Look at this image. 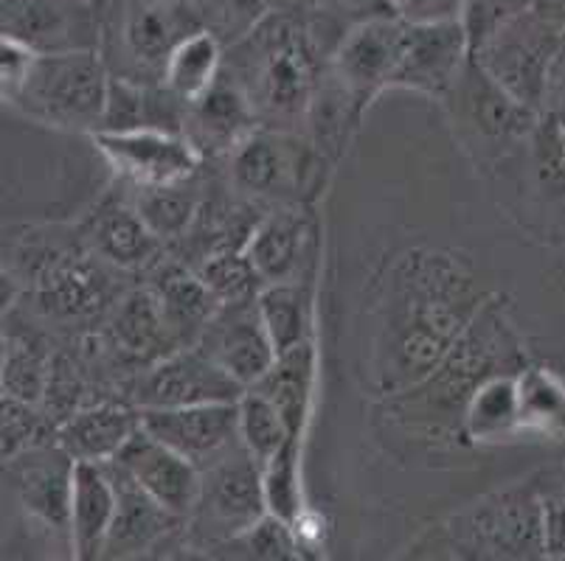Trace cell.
Masks as SVG:
<instances>
[{"instance_id":"6da1fadb","label":"cell","mask_w":565,"mask_h":561,"mask_svg":"<svg viewBox=\"0 0 565 561\" xmlns=\"http://www.w3.org/2000/svg\"><path fill=\"white\" fill-rule=\"evenodd\" d=\"M490 292L465 256L439 247L405 250L374 301L369 374L380 396L405 393L448 357Z\"/></svg>"},{"instance_id":"7a4b0ae2","label":"cell","mask_w":565,"mask_h":561,"mask_svg":"<svg viewBox=\"0 0 565 561\" xmlns=\"http://www.w3.org/2000/svg\"><path fill=\"white\" fill-rule=\"evenodd\" d=\"M515 363H521V348L503 315L501 295H490L439 368L423 385L392 396L388 408L399 424L425 432L428 439H465V410L470 396L484 379L507 374Z\"/></svg>"},{"instance_id":"3957f363","label":"cell","mask_w":565,"mask_h":561,"mask_svg":"<svg viewBox=\"0 0 565 561\" xmlns=\"http://www.w3.org/2000/svg\"><path fill=\"white\" fill-rule=\"evenodd\" d=\"M225 71L248 93L262 127L296 132L323 76L312 37L290 12L267 14L243 43L231 45Z\"/></svg>"},{"instance_id":"277c9868","label":"cell","mask_w":565,"mask_h":561,"mask_svg":"<svg viewBox=\"0 0 565 561\" xmlns=\"http://www.w3.org/2000/svg\"><path fill=\"white\" fill-rule=\"evenodd\" d=\"M546 548L543 506L532 488L492 492L430 525L411 548L423 559H529Z\"/></svg>"},{"instance_id":"5b68a950","label":"cell","mask_w":565,"mask_h":561,"mask_svg":"<svg viewBox=\"0 0 565 561\" xmlns=\"http://www.w3.org/2000/svg\"><path fill=\"white\" fill-rule=\"evenodd\" d=\"M110 71L99 48L40 54L25 85L7 105L40 127L63 132L102 130Z\"/></svg>"},{"instance_id":"8992f818","label":"cell","mask_w":565,"mask_h":561,"mask_svg":"<svg viewBox=\"0 0 565 561\" xmlns=\"http://www.w3.org/2000/svg\"><path fill=\"white\" fill-rule=\"evenodd\" d=\"M198 29L186 0H118L102 25L99 54L110 76L158 85L172 51Z\"/></svg>"},{"instance_id":"52a82bcc","label":"cell","mask_w":565,"mask_h":561,"mask_svg":"<svg viewBox=\"0 0 565 561\" xmlns=\"http://www.w3.org/2000/svg\"><path fill=\"white\" fill-rule=\"evenodd\" d=\"M265 514L262 463L239 441L200 470L198 500L186 517L189 544L198 550H220Z\"/></svg>"},{"instance_id":"ba28073f","label":"cell","mask_w":565,"mask_h":561,"mask_svg":"<svg viewBox=\"0 0 565 561\" xmlns=\"http://www.w3.org/2000/svg\"><path fill=\"white\" fill-rule=\"evenodd\" d=\"M323 154L296 132L259 127L228 154V177L250 199L305 205V192L318 177Z\"/></svg>"},{"instance_id":"9c48e42d","label":"cell","mask_w":565,"mask_h":561,"mask_svg":"<svg viewBox=\"0 0 565 561\" xmlns=\"http://www.w3.org/2000/svg\"><path fill=\"white\" fill-rule=\"evenodd\" d=\"M43 261L32 272L34 309L45 321L85 323L110 315L121 292L116 287V267L82 250H40Z\"/></svg>"},{"instance_id":"30bf717a","label":"cell","mask_w":565,"mask_h":561,"mask_svg":"<svg viewBox=\"0 0 565 561\" xmlns=\"http://www.w3.org/2000/svg\"><path fill=\"white\" fill-rule=\"evenodd\" d=\"M548 34L552 31L543 23L541 14L515 12L492 25L484 37L472 45V56L512 99L534 107L543 96L548 76V54H552Z\"/></svg>"},{"instance_id":"8fae6325","label":"cell","mask_w":565,"mask_h":561,"mask_svg":"<svg viewBox=\"0 0 565 561\" xmlns=\"http://www.w3.org/2000/svg\"><path fill=\"white\" fill-rule=\"evenodd\" d=\"M245 385L220 368L200 346H183L138 370L130 385V404L138 410L192 408L214 401H239Z\"/></svg>"},{"instance_id":"7c38bea8","label":"cell","mask_w":565,"mask_h":561,"mask_svg":"<svg viewBox=\"0 0 565 561\" xmlns=\"http://www.w3.org/2000/svg\"><path fill=\"white\" fill-rule=\"evenodd\" d=\"M20 508L32 522L49 531L56 542L71 548V500H74L76 461L63 446L38 441L3 461Z\"/></svg>"},{"instance_id":"4fadbf2b","label":"cell","mask_w":565,"mask_h":561,"mask_svg":"<svg viewBox=\"0 0 565 561\" xmlns=\"http://www.w3.org/2000/svg\"><path fill=\"white\" fill-rule=\"evenodd\" d=\"M411 25L399 14L394 18H366L354 23L330 56V68L347 85L354 101L366 110L383 90H392L405 48H408Z\"/></svg>"},{"instance_id":"5bb4252c","label":"cell","mask_w":565,"mask_h":561,"mask_svg":"<svg viewBox=\"0 0 565 561\" xmlns=\"http://www.w3.org/2000/svg\"><path fill=\"white\" fill-rule=\"evenodd\" d=\"M107 166L132 188L178 183L200 172L203 154L181 132L152 130H99L90 136Z\"/></svg>"},{"instance_id":"9a60e30c","label":"cell","mask_w":565,"mask_h":561,"mask_svg":"<svg viewBox=\"0 0 565 561\" xmlns=\"http://www.w3.org/2000/svg\"><path fill=\"white\" fill-rule=\"evenodd\" d=\"M454 130L467 147H481L498 152L503 141L521 136L529 127V107L512 99L476 56H470L456 85L445 96Z\"/></svg>"},{"instance_id":"2e32d148","label":"cell","mask_w":565,"mask_h":561,"mask_svg":"<svg viewBox=\"0 0 565 561\" xmlns=\"http://www.w3.org/2000/svg\"><path fill=\"white\" fill-rule=\"evenodd\" d=\"M194 346L203 348L245 388L259 382L276 359V346L259 315L256 295L223 303Z\"/></svg>"},{"instance_id":"e0dca14e","label":"cell","mask_w":565,"mask_h":561,"mask_svg":"<svg viewBox=\"0 0 565 561\" xmlns=\"http://www.w3.org/2000/svg\"><path fill=\"white\" fill-rule=\"evenodd\" d=\"M245 253L259 272L262 284L312 278L316 265V223L305 205H279L259 223L245 241Z\"/></svg>"},{"instance_id":"ac0fdd59","label":"cell","mask_w":565,"mask_h":561,"mask_svg":"<svg viewBox=\"0 0 565 561\" xmlns=\"http://www.w3.org/2000/svg\"><path fill=\"white\" fill-rule=\"evenodd\" d=\"M141 424L158 441L189 457L198 470H205L231 446L239 444V404L236 401L141 410Z\"/></svg>"},{"instance_id":"d6986e66","label":"cell","mask_w":565,"mask_h":561,"mask_svg":"<svg viewBox=\"0 0 565 561\" xmlns=\"http://www.w3.org/2000/svg\"><path fill=\"white\" fill-rule=\"evenodd\" d=\"M87 0H3V34L40 54L99 48L102 25Z\"/></svg>"},{"instance_id":"ffe728a7","label":"cell","mask_w":565,"mask_h":561,"mask_svg":"<svg viewBox=\"0 0 565 561\" xmlns=\"http://www.w3.org/2000/svg\"><path fill=\"white\" fill-rule=\"evenodd\" d=\"M470 56L472 40L467 23L411 25L408 48L392 87L445 99Z\"/></svg>"},{"instance_id":"44dd1931","label":"cell","mask_w":565,"mask_h":561,"mask_svg":"<svg viewBox=\"0 0 565 561\" xmlns=\"http://www.w3.org/2000/svg\"><path fill=\"white\" fill-rule=\"evenodd\" d=\"M113 463H118L143 492H150L172 514L183 519L192 514L200 492V470L181 452L143 430V424L132 432V439L121 446Z\"/></svg>"},{"instance_id":"7402d4cb","label":"cell","mask_w":565,"mask_h":561,"mask_svg":"<svg viewBox=\"0 0 565 561\" xmlns=\"http://www.w3.org/2000/svg\"><path fill=\"white\" fill-rule=\"evenodd\" d=\"M259 127V112L250 105L248 93L223 68L212 90H205L200 99L189 105L183 136L192 141V147L205 161V158H220V154L228 158Z\"/></svg>"},{"instance_id":"603a6c76","label":"cell","mask_w":565,"mask_h":561,"mask_svg":"<svg viewBox=\"0 0 565 561\" xmlns=\"http://www.w3.org/2000/svg\"><path fill=\"white\" fill-rule=\"evenodd\" d=\"M105 339L107 348L121 363L136 365L138 370L183 348L174 337L152 287H138L118 298V303L107 315Z\"/></svg>"},{"instance_id":"cb8c5ba5","label":"cell","mask_w":565,"mask_h":561,"mask_svg":"<svg viewBox=\"0 0 565 561\" xmlns=\"http://www.w3.org/2000/svg\"><path fill=\"white\" fill-rule=\"evenodd\" d=\"M107 470L116 483L118 503L102 559H132V555L147 553L158 548L169 533L186 525V519L161 506L150 492H143L118 463L107 461Z\"/></svg>"},{"instance_id":"d4e9b609","label":"cell","mask_w":565,"mask_h":561,"mask_svg":"<svg viewBox=\"0 0 565 561\" xmlns=\"http://www.w3.org/2000/svg\"><path fill=\"white\" fill-rule=\"evenodd\" d=\"M79 239L90 253L116 270H143L158 259L163 247L132 199H105L87 216Z\"/></svg>"},{"instance_id":"484cf974","label":"cell","mask_w":565,"mask_h":561,"mask_svg":"<svg viewBox=\"0 0 565 561\" xmlns=\"http://www.w3.org/2000/svg\"><path fill=\"white\" fill-rule=\"evenodd\" d=\"M141 427V410L121 401H96L56 424L54 441L76 463H107Z\"/></svg>"},{"instance_id":"4316f807","label":"cell","mask_w":565,"mask_h":561,"mask_svg":"<svg viewBox=\"0 0 565 561\" xmlns=\"http://www.w3.org/2000/svg\"><path fill=\"white\" fill-rule=\"evenodd\" d=\"M116 483L107 463H76L71 500V548L74 559L94 561L105 555L116 519Z\"/></svg>"},{"instance_id":"83f0119b","label":"cell","mask_w":565,"mask_h":561,"mask_svg":"<svg viewBox=\"0 0 565 561\" xmlns=\"http://www.w3.org/2000/svg\"><path fill=\"white\" fill-rule=\"evenodd\" d=\"M316 365V339L310 337L305 343H299V346L276 354L274 365L267 368L265 377L256 385H250V388L259 390L262 396L274 401L296 439H305L307 421H310Z\"/></svg>"},{"instance_id":"f1b7e54d","label":"cell","mask_w":565,"mask_h":561,"mask_svg":"<svg viewBox=\"0 0 565 561\" xmlns=\"http://www.w3.org/2000/svg\"><path fill=\"white\" fill-rule=\"evenodd\" d=\"M150 287L156 290L163 315L181 346H194L209 321L223 306L200 281L198 272L183 270V267H158L156 281Z\"/></svg>"},{"instance_id":"f546056e","label":"cell","mask_w":565,"mask_h":561,"mask_svg":"<svg viewBox=\"0 0 565 561\" xmlns=\"http://www.w3.org/2000/svg\"><path fill=\"white\" fill-rule=\"evenodd\" d=\"M521 432V408H518V377L495 374L484 379L470 396L465 410V439L472 444H501Z\"/></svg>"},{"instance_id":"4dcf8cb0","label":"cell","mask_w":565,"mask_h":561,"mask_svg":"<svg viewBox=\"0 0 565 561\" xmlns=\"http://www.w3.org/2000/svg\"><path fill=\"white\" fill-rule=\"evenodd\" d=\"M194 177L167 185H150V188H136L138 194L132 197V203H136L138 214L143 216V223L150 225V230L161 241L189 236V230L194 228V223L203 214L205 197Z\"/></svg>"},{"instance_id":"1f68e13d","label":"cell","mask_w":565,"mask_h":561,"mask_svg":"<svg viewBox=\"0 0 565 561\" xmlns=\"http://www.w3.org/2000/svg\"><path fill=\"white\" fill-rule=\"evenodd\" d=\"M256 303L276 354L312 337V278L265 284L256 295Z\"/></svg>"},{"instance_id":"d6a6232c","label":"cell","mask_w":565,"mask_h":561,"mask_svg":"<svg viewBox=\"0 0 565 561\" xmlns=\"http://www.w3.org/2000/svg\"><path fill=\"white\" fill-rule=\"evenodd\" d=\"M225 45L214 34L198 29L178 43L163 71V85L192 105L205 90H212L225 68Z\"/></svg>"},{"instance_id":"836d02e7","label":"cell","mask_w":565,"mask_h":561,"mask_svg":"<svg viewBox=\"0 0 565 561\" xmlns=\"http://www.w3.org/2000/svg\"><path fill=\"white\" fill-rule=\"evenodd\" d=\"M54 354L34 334H3V396L43 408Z\"/></svg>"},{"instance_id":"e575fe53","label":"cell","mask_w":565,"mask_h":561,"mask_svg":"<svg viewBox=\"0 0 565 561\" xmlns=\"http://www.w3.org/2000/svg\"><path fill=\"white\" fill-rule=\"evenodd\" d=\"M198 25L220 40L225 48L243 43L250 31L274 14V0H186Z\"/></svg>"},{"instance_id":"d590c367","label":"cell","mask_w":565,"mask_h":561,"mask_svg":"<svg viewBox=\"0 0 565 561\" xmlns=\"http://www.w3.org/2000/svg\"><path fill=\"white\" fill-rule=\"evenodd\" d=\"M239 404V441L245 450L265 466L281 446L290 439H296L287 427L285 416L279 413L274 401L262 396L259 390L248 388L243 393Z\"/></svg>"},{"instance_id":"8d00e7d4","label":"cell","mask_w":565,"mask_h":561,"mask_svg":"<svg viewBox=\"0 0 565 561\" xmlns=\"http://www.w3.org/2000/svg\"><path fill=\"white\" fill-rule=\"evenodd\" d=\"M262 488H265L267 511L290 525L301 522V514H305V497H301V439L287 441L262 466Z\"/></svg>"},{"instance_id":"74e56055","label":"cell","mask_w":565,"mask_h":561,"mask_svg":"<svg viewBox=\"0 0 565 561\" xmlns=\"http://www.w3.org/2000/svg\"><path fill=\"white\" fill-rule=\"evenodd\" d=\"M198 278L203 281L220 303L243 301V298L259 295L262 284L259 272L250 265L245 247H217L205 253L200 261Z\"/></svg>"},{"instance_id":"f35d334b","label":"cell","mask_w":565,"mask_h":561,"mask_svg":"<svg viewBox=\"0 0 565 561\" xmlns=\"http://www.w3.org/2000/svg\"><path fill=\"white\" fill-rule=\"evenodd\" d=\"M223 548L245 550V559H265V561H292L301 559V542L296 525L285 522L281 517L267 511L265 517L256 519L248 531L231 539ZM220 548V550H223Z\"/></svg>"},{"instance_id":"ab89813d","label":"cell","mask_w":565,"mask_h":561,"mask_svg":"<svg viewBox=\"0 0 565 561\" xmlns=\"http://www.w3.org/2000/svg\"><path fill=\"white\" fill-rule=\"evenodd\" d=\"M138 127H147V85L110 76L102 130H138Z\"/></svg>"},{"instance_id":"60d3db41","label":"cell","mask_w":565,"mask_h":561,"mask_svg":"<svg viewBox=\"0 0 565 561\" xmlns=\"http://www.w3.org/2000/svg\"><path fill=\"white\" fill-rule=\"evenodd\" d=\"M3 461L14 457L18 452H23L25 446L38 444L40 432H43V408L38 404H29V401L12 399V396H3Z\"/></svg>"},{"instance_id":"b9f144b4","label":"cell","mask_w":565,"mask_h":561,"mask_svg":"<svg viewBox=\"0 0 565 561\" xmlns=\"http://www.w3.org/2000/svg\"><path fill=\"white\" fill-rule=\"evenodd\" d=\"M38 56L40 51H34L29 43L12 37V34H3V40H0V96H3V105L14 99V93L25 85Z\"/></svg>"},{"instance_id":"7bdbcfd3","label":"cell","mask_w":565,"mask_h":561,"mask_svg":"<svg viewBox=\"0 0 565 561\" xmlns=\"http://www.w3.org/2000/svg\"><path fill=\"white\" fill-rule=\"evenodd\" d=\"M397 14L408 25L467 23L470 0H405Z\"/></svg>"},{"instance_id":"ee69618b","label":"cell","mask_w":565,"mask_h":561,"mask_svg":"<svg viewBox=\"0 0 565 561\" xmlns=\"http://www.w3.org/2000/svg\"><path fill=\"white\" fill-rule=\"evenodd\" d=\"M307 3H310V0H274V9L276 12H299Z\"/></svg>"},{"instance_id":"f6af8a7d","label":"cell","mask_w":565,"mask_h":561,"mask_svg":"<svg viewBox=\"0 0 565 561\" xmlns=\"http://www.w3.org/2000/svg\"><path fill=\"white\" fill-rule=\"evenodd\" d=\"M380 3H383V7H388V9H394V12H397V9L403 7L405 0H380Z\"/></svg>"},{"instance_id":"bcb514c9","label":"cell","mask_w":565,"mask_h":561,"mask_svg":"<svg viewBox=\"0 0 565 561\" xmlns=\"http://www.w3.org/2000/svg\"><path fill=\"white\" fill-rule=\"evenodd\" d=\"M87 3H96V0H87Z\"/></svg>"}]
</instances>
